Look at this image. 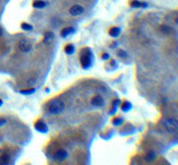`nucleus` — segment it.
Masks as SVG:
<instances>
[{"label": "nucleus", "instance_id": "5", "mask_svg": "<svg viewBox=\"0 0 178 165\" xmlns=\"http://www.w3.org/2000/svg\"><path fill=\"white\" fill-rule=\"evenodd\" d=\"M84 12V7L79 6V4H76V6H73L71 9H69V13L73 16H79Z\"/></svg>", "mask_w": 178, "mask_h": 165}, {"label": "nucleus", "instance_id": "7", "mask_svg": "<svg viewBox=\"0 0 178 165\" xmlns=\"http://www.w3.org/2000/svg\"><path fill=\"white\" fill-rule=\"evenodd\" d=\"M35 129L37 131L42 132V133H45V132H47V130H48V127H47V125L45 124L43 121H39L37 122H35Z\"/></svg>", "mask_w": 178, "mask_h": 165}, {"label": "nucleus", "instance_id": "20", "mask_svg": "<svg viewBox=\"0 0 178 165\" xmlns=\"http://www.w3.org/2000/svg\"><path fill=\"white\" fill-rule=\"evenodd\" d=\"M34 92H35L34 89H26V91H21V93L24 95H30V94H33Z\"/></svg>", "mask_w": 178, "mask_h": 165}, {"label": "nucleus", "instance_id": "10", "mask_svg": "<svg viewBox=\"0 0 178 165\" xmlns=\"http://www.w3.org/2000/svg\"><path fill=\"white\" fill-rule=\"evenodd\" d=\"M75 32V29L74 28H65V29H63L61 31V36L62 37H66V36H68V35H71L72 33H74Z\"/></svg>", "mask_w": 178, "mask_h": 165}, {"label": "nucleus", "instance_id": "22", "mask_svg": "<svg viewBox=\"0 0 178 165\" xmlns=\"http://www.w3.org/2000/svg\"><path fill=\"white\" fill-rule=\"evenodd\" d=\"M119 57H127V53H126L125 51H123V50H119Z\"/></svg>", "mask_w": 178, "mask_h": 165}, {"label": "nucleus", "instance_id": "9", "mask_svg": "<svg viewBox=\"0 0 178 165\" xmlns=\"http://www.w3.org/2000/svg\"><path fill=\"white\" fill-rule=\"evenodd\" d=\"M47 6V2L43 1V0H36V1L33 2V7L35 9H43Z\"/></svg>", "mask_w": 178, "mask_h": 165}, {"label": "nucleus", "instance_id": "15", "mask_svg": "<svg viewBox=\"0 0 178 165\" xmlns=\"http://www.w3.org/2000/svg\"><path fill=\"white\" fill-rule=\"evenodd\" d=\"M10 162V157L7 154H2L0 157V164H7Z\"/></svg>", "mask_w": 178, "mask_h": 165}, {"label": "nucleus", "instance_id": "26", "mask_svg": "<svg viewBox=\"0 0 178 165\" xmlns=\"http://www.w3.org/2000/svg\"><path fill=\"white\" fill-rule=\"evenodd\" d=\"M1 106H2V100L0 99V107H1Z\"/></svg>", "mask_w": 178, "mask_h": 165}, {"label": "nucleus", "instance_id": "12", "mask_svg": "<svg viewBox=\"0 0 178 165\" xmlns=\"http://www.w3.org/2000/svg\"><path fill=\"white\" fill-rule=\"evenodd\" d=\"M54 33H52V32H47L46 34H45V37H44V43L45 44H48V43H50V42L52 41V39H54Z\"/></svg>", "mask_w": 178, "mask_h": 165}, {"label": "nucleus", "instance_id": "11", "mask_svg": "<svg viewBox=\"0 0 178 165\" xmlns=\"http://www.w3.org/2000/svg\"><path fill=\"white\" fill-rule=\"evenodd\" d=\"M131 7H146L147 3H146V2H141V1L134 0V1L131 2Z\"/></svg>", "mask_w": 178, "mask_h": 165}, {"label": "nucleus", "instance_id": "18", "mask_svg": "<svg viewBox=\"0 0 178 165\" xmlns=\"http://www.w3.org/2000/svg\"><path fill=\"white\" fill-rule=\"evenodd\" d=\"M161 31L163 32V33H165V34H170V33H171V31H172V28H171V27L162 26L161 27Z\"/></svg>", "mask_w": 178, "mask_h": 165}, {"label": "nucleus", "instance_id": "25", "mask_svg": "<svg viewBox=\"0 0 178 165\" xmlns=\"http://www.w3.org/2000/svg\"><path fill=\"white\" fill-rule=\"evenodd\" d=\"M2 34H3V31H2L1 27H0V36H1V35H2Z\"/></svg>", "mask_w": 178, "mask_h": 165}, {"label": "nucleus", "instance_id": "17", "mask_svg": "<svg viewBox=\"0 0 178 165\" xmlns=\"http://www.w3.org/2000/svg\"><path fill=\"white\" fill-rule=\"evenodd\" d=\"M130 109H131V104H130V102H125L122 107V110L124 112H128Z\"/></svg>", "mask_w": 178, "mask_h": 165}, {"label": "nucleus", "instance_id": "24", "mask_svg": "<svg viewBox=\"0 0 178 165\" xmlns=\"http://www.w3.org/2000/svg\"><path fill=\"white\" fill-rule=\"evenodd\" d=\"M4 122H7L6 119H0V126H1V125H3Z\"/></svg>", "mask_w": 178, "mask_h": 165}, {"label": "nucleus", "instance_id": "8", "mask_svg": "<svg viewBox=\"0 0 178 165\" xmlns=\"http://www.w3.org/2000/svg\"><path fill=\"white\" fill-rule=\"evenodd\" d=\"M91 102L94 107H102L105 104V100L101 96H95L94 98L92 99Z\"/></svg>", "mask_w": 178, "mask_h": 165}, {"label": "nucleus", "instance_id": "1", "mask_svg": "<svg viewBox=\"0 0 178 165\" xmlns=\"http://www.w3.org/2000/svg\"><path fill=\"white\" fill-rule=\"evenodd\" d=\"M80 54H81V56H80V62H81L82 68L87 69L89 67H91L93 63V53L91 49L84 48Z\"/></svg>", "mask_w": 178, "mask_h": 165}, {"label": "nucleus", "instance_id": "27", "mask_svg": "<svg viewBox=\"0 0 178 165\" xmlns=\"http://www.w3.org/2000/svg\"><path fill=\"white\" fill-rule=\"evenodd\" d=\"M0 2H1V0H0Z\"/></svg>", "mask_w": 178, "mask_h": 165}, {"label": "nucleus", "instance_id": "21", "mask_svg": "<svg viewBox=\"0 0 178 165\" xmlns=\"http://www.w3.org/2000/svg\"><path fill=\"white\" fill-rule=\"evenodd\" d=\"M122 122H123V118H121V117H119V118L114 119V121H113V124L115 125V126H119V125H121Z\"/></svg>", "mask_w": 178, "mask_h": 165}, {"label": "nucleus", "instance_id": "6", "mask_svg": "<svg viewBox=\"0 0 178 165\" xmlns=\"http://www.w3.org/2000/svg\"><path fill=\"white\" fill-rule=\"evenodd\" d=\"M67 156H68L67 151L63 150V149H60V150H58L56 154H54V159L58 160V161H63V160L67 158Z\"/></svg>", "mask_w": 178, "mask_h": 165}, {"label": "nucleus", "instance_id": "4", "mask_svg": "<svg viewBox=\"0 0 178 165\" xmlns=\"http://www.w3.org/2000/svg\"><path fill=\"white\" fill-rule=\"evenodd\" d=\"M18 47L22 52H26V53L27 52H30L32 49V45L27 39H21L18 42Z\"/></svg>", "mask_w": 178, "mask_h": 165}, {"label": "nucleus", "instance_id": "16", "mask_svg": "<svg viewBox=\"0 0 178 165\" xmlns=\"http://www.w3.org/2000/svg\"><path fill=\"white\" fill-rule=\"evenodd\" d=\"M155 158H156V154H155V152L150 151V152H148V154H146V157H145V160H146V161H148V162H150V161H154Z\"/></svg>", "mask_w": 178, "mask_h": 165}, {"label": "nucleus", "instance_id": "3", "mask_svg": "<svg viewBox=\"0 0 178 165\" xmlns=\"http://www.w3.org/2000/svg\"><path fill=\"white\" fill-rule=\"evenodd\" d=\"M163 125L165 129L170 132H175L177 131V121L173 118H167L163 121Z\"/></svg>", "mask_w": 178, "mask_h": 165}, {"label": "nucleus", "instance_id": "13", "mask_svg": "<svg viewBox=\"0 0 178 165\" xmlns=\"http://www.w3.org/2000/svg\"><path fill=\"white\" fill-rule=\"evenodd\" d=\"M119 33H121V29H119V28H116V27H115V28H112V29L109 31V34H110V35H111L112 37H117V36H119Z\"/></svg>", "mask_w": 178, "mask_h": 165}, {"label": "nucleus", "instance_id": "19", "mask_svg": "<svg viewBox=\"0 0 178 165\" xmlns=\"http://www.w3.org/2000/svg\"><path fill=\"white\" fill-rule=\"evenodd\" d=\"M21 28L24 30H26V31H30V30L33 29V27L31 26V25L29 24H26V22H24V24H21Z\"/></svg>", "mask_w": 178, "mask_h": 165}, {"label": "nucleus", "instance_id": "14", "mask_svg": "<svg viewBox=\"0 0 178 165\" xmlns=\"http://www.w3.org/2000/svg\"><path fill=\"white\" fill-rule=\"evenodd\" d=\"M64 50H65V53H66V54H73V53H74V51H75L74 45H72V44L67 45V46L65 47Z\"/></svg>", "mask_w": 178, "mask_h": 165}, {"label": "nucleus", "instance_id": "23", "mask_svg": "<svg viewBox=\"0 0 178 165\" xmlns=\"http://www.w3.org/2000/svg\"><path fill=\"white\" fill-rule=\"evenodd\" d=\"M102 59H104V60H108V59H109V54H108V53H104V56H102Z\"/></svg>", "mask_w": 178, "mask_h": 165}, {"label": "nucleus", "instance_id": "2", "mask_svg": "<svg viewBox=\"0 0 178 165\" xmlns=\"http://www.w3.org/2000/svg\"><path fill=\"white\" fill-rule=\"evenodd\" d=\"M64 110V103L63 101H61L60 99H54L49 102L48 104V111L50 114L57 115L62 113Z\"/></svg>", "mask_w": 178, "mask_h": 165}]
</instances>
